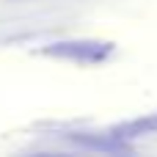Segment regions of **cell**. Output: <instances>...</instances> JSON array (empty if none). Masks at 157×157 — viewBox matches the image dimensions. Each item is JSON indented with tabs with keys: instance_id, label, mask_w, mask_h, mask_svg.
<instances>
[{
	"instance_id": "obj_2",
	"label": "cell",
	"mask_w": 157,
	"mask_h": 157,
	"mask_svg": "<svg viewBox=\"0 0 157 157\" xmlns=\"http://www.w3.org/2000/svg\"><path fill=\"white\" fill-rule=\"evenodd\" d=\"M152 132H157V113L132 119V121H124V124H116V127L108 130V135H113V138H119V141H132V138L152 135Z\"/></svg>"
},
{
	"instance_id": "obj_3",
	"label": "cell",
	"mask_w": 157,
	"mask_h": 157,
	"mask_svg": "<svg viewBox=\"0 0 157 157\" xmlns=\"http://www.w3.org/2000/svg\"><path fill=\"white\" fill-rule=\"evenodd\" d=\"M75 141L77 144H83V146H91V149H105V152H119V149H127V144L124 141H119V138H113V135H99V138H88V135H75Z\"/></svg>"
},
{
	"instance_id": "obj_1",
	"label": "cell",
	"mask_w": 157,
	"mask_h": 157,
	"mask_svg": "<svg viewBox=\"0 0 157 157\" xmlns=\"http://www.w3.org/2000/svg\"><path fill=\"white\" fill-rule=\"evenodd\" d=\"M113 52L110 41H97V39H72V41H55L44 47V55L75 61V63H99Z\"/></svg>"
}]
</instances>
